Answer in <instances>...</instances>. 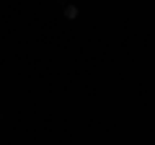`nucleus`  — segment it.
<instances>
[]
</instances>
